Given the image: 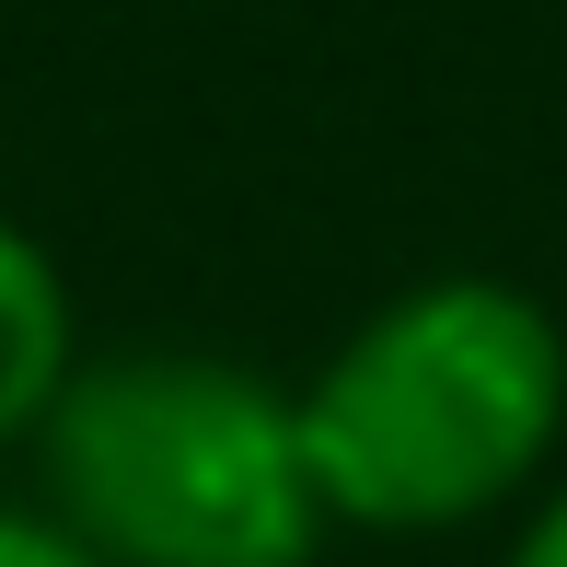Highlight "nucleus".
Masks as SVG:
<instances>
[{"instance_id": "7ed1b4c3", "label": "nucleus", "mask_w": 567, "mask_h": 567, "mask_svg": "<svg viewBox=\"0 0 567 567\" xmlns=\"http://www.w3.org/2000/svg\"><path fill=\"white\" fill-rule=\"evenodd\" d=\"M82 348H70V290L47 267V244L23 220H0V452L35 441L47 405L70 394Z\"/></svg>"}, {"instance_id": "39448f33", "label": "nucleus", "mask_w": 567, "mask_h": 567, "mask_svg": "<svg viewBox=\"0 0 567 567\" xmlns=\"http://www.w3.org/2000/svg\"><path fill=\"white\" fill-rule=\"evenodd\" d=\"M509 567H567V486H556V498H545V509L522 522V545H509Z\"/></svg>"}, {"instance_id": "20e7f679", "label": "nucleus", "mask_w": 567, "mask_h": 567, "mask_svg": "<svg viewBox=\"0 0 567 567\" xmlns=\"http://www.w3.org/2000/svg\"><path fill=\"white\" fill-rule=\"evenodd\" d=\"M0 567H105L93 545H70L47 509H0Z\"/></svg>"}, {"instance_id": "f257e3e1", "label": "nucleus", "mask_w": 567, "mask_h": 567, "mask_svg": "<svg viewBox=\"0 0 567 567\" xmlns=\"http://www.w3.org/2000/svg\"><path fill=\"white\" fill-rule=\"evenodd\" d=\"M290 405L324 522L452 533L556 452L567 337L509 278H429V290L382 301Z\"/></svg>"}, {"instance_id": "f03ea898", "label": "nucleus", "mask_w": 567, "mask_h": 567, "mask_svg": "<svg viewBox=\"0 0 567 567\" xmlns=\"http://www.w3.org/2000/svg\"><path fill=\"white\" fill-rule=\"evenodd\" d=\"M47 522L105 567H313L324 498L301 405L209 348L82 359L35 429Z\"/></svg>"}]
</instances>
